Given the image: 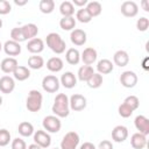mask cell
I'll list each match as a JSON object with an SVG mask.
<instances>
[{
    "mask_svg": "<svg viewBox=\"0 0 149 149\" xmlns=\"http://www.w3.org/2000/svg\"><path fill=\"white\" fill-rule=\"evenodd\" d=\"M59 83L65 87V88H72L77 85V78L74 76L73 72L71 71H68V72H64L61 77V80Z\"/></svg>",
    "mask_w": 149,
    "mask_h": 149,
    "instance_id": "19",
    "label": "cell"
},
{
    "mask_svg": "<svg viewBox=\"0 0 149 149\" xmlns=\"http://www.w3.org/2000/svg\"><path fill=\"white\" fill-rule=\"evenodd\" d=\"M12 149H27V144L26 142L20 139V137H16L12 141V146H10Z\"/></svg>",
    "mask_w": 149,
    "mask_h": 149,
    "instance_id": "42",
    "label": "cell"
},
{
    "mask_svg": "<svg viewBox=\"0 0 149 149\" xmlns=\"http://www.w3.org/2000/svg\"><path fill=\"white\" fill-rule=\"evenodd\" d=\"M27 149H42L40 146H37L36 143H31V144H29L28 146V148Z\"/></svg>",
    "mask_w": 149,
    "mask_h": 149,
    "instance_id": "48",
    "label": "cell"
},
{
    "mask_svg": "<svg viewBox=\"0 0 149 149\" xmlns=\"http://www.w3.org/2000/svg\"><path fill=\"white\" fill-rule=\"evenodd\" d=\"M134 125L135 128L139 130V133L146 136L149 134V119L146 118L144 115H137L134 120Z\"/></svg>",
    "mask_w": 149,
    "mask_h": 149,
    "instance_id": "14",
    "label": "cell"
},
{
    "mask_svg": "<svg viewBox=\"0 0 149 149\" xmlns=\"http://www.w3.org/2000/svg\"><path fill=\"white\" fill-rule=\"evenodd\" d=\"M97 149H113V144H112V142L108 141V140H102V141L99 143V146H98Z\"/></svg>",
    "mask_w": 149,
    "mask_h": 149,
    "instance_id": "43",
    "label": "cell"
},
{
    "mask_svg": "<svg viewBox=\"0 0 149 149\" xmlns=\"http://www.w3.org/2000/svg\"><path fill=\"white\" fill-rule=\"evenodd\" d=\"M59 79L54 74H48L42 79V88L48 93H55L59 88Z\"/></svg>",
    "mask_w": 149,
    "mask_h": 149,
    "instance_id": "6",
    "label": "cell"
},
{
    "mask_svg": "<svg viewBox=\"0 0 149 149\" xmlns=\"http://www.w3.org/2000/svg\"><path fill=\"white\" fill-rule=\"evenodd\" d=\"M14 3L16 6H24L27 3V0H14Z\"/></svg>",
    "mask_w": 149,
    "mask_h": 149,
    "instance_id": "47",
    "label": "cell"
},
{
    "mask_svg": "<svg viewBox=\"0 0 149 149\" xmlns=\"http://www.w3.org/2000/svg\"><path fill=\"white\" fill-rule=\"evenodd\" d=\"M2 50V44H1V42H0V51Z\"/></svg>",
    "mask_w": 149,
    "mask_h": 149,
    "instance_id": "51",
    "label": "cell"
},
{
    "mask_svg": "<svg viewBox=\"0 0 149 149\" xmlns=\"http://www.w3.org/2000/svg\"><path fill=\"white\" fill-rule=\"evenodd\" d=\"M79 135L76 132H68L61 142V149H77L79 144Z\"/></svg>",
    "mask_w": 149,
    "mask_h": 149,
    "instance_id": "4",
    "label": "cell"
},
{
    "mask_svg": "<svg viewBox=\"0 0 149 149\" xmlns=\"http://www.w3.org/2000/svg\"><path fill=\"white\" fill-rule=\"evenodd\" d=\"M15 88V81L9 76H2L0 78V92L5 94H9Z\"/></svg>",
    "mask_w": 149,
    "mask_h": 149,
    "instance_id": "15",
    "label": "cell"
},
{
    "mask_svg": "<svg viewBox=\"0 0 149 149\" xmlns=\"http://www.w3.org/2000/svg\"><path fill=\"white\" fill-rule=\"evenodd\" d=\"M43 128L47 130V133H58L62 127V122L59 118L56 115H48L43 119Z\"/></svg>",
    "mask_w": 149,
    "mask_h": 149,
    "instance_id": "5",
    "label": "cell"
},
{
    "mask_svg": "<svg viewBox=\"0 0 149 149\" xmlns=\"http://www.w3.org/2000/svg\"><path fill=\"white\" fill-rule=\"evenodd\" d=\"M2 49L5 51L6 55L8 56H17L21 54V45L20 43L15 42V41H12V40H8L5 42V44L2 45Z\"/></svg>",
    "mask_w": 149,
    "mask_h": 149,
    "instance_id": "13",
    "label": "cell"
},
{
    "mask_svg": "<svg viewBox=\"0 0 149 149\" xmlns=\"http://www.w3.org/2000/svg\"><path fill=\"white\" fill-rule=\"evenodd\" d=\"M148 27H149V20H148L147 17L142 16V17H140V19L136 21V28H137V30H140V31H146V30L148 29Z\"/></svg>",
    "mask_w": 149,
    "mask_h": 149,
    "instance_id": "40",
    "label": "cell"
},
{
    "mask_svg": "<svg viewBox=\"0 0 149 149\" xmlns=\"http://www.w3.org/2000/svg\"><path fill=\"white\" fill-rule=\"evenodd\" d=\"M38 8L43 14H50L55 9L54 0H41L38 3Z\"/></svg>",
    "mask_w": 149,
    "mask_h": 149,
    "instance_id": "33",
    "label": "cell"
},
{
    "mask_svg": "<svg viewBox=\"0 0 149 149\" xmlns=\"http://www.w3.org/2000/svg\"><path fill=\"white\" fill-rule=\"evenodd\" d=\"M43 102V95L37 90H30L27 97L26 107L29 112H38L42 107Z\"/></svg>",
    "mask_w": 149,
    "mask_h": 149,
    "instance_id": "3",
    "label": "cell"
},
{
    "mask_svg": "<svg viewBox=\"0 0 149 149\" xmlns=\"http://www.w3.org/2000/svg\"><path fill=\"white\" fill-rule=\"evenodd\" d=\"M94 73V70H93V68L91 66V65H83V66H80L79 69H78V73H77V76H78V79L79 80H81V81H87L90 78H91V76Z\"/></svg>",
    "mask_w": 149,
    "mask_h": 149,
    "instance_id": "27",
    "label": "cell"
},
{
    "mask_svg": "<svg viewBox=\"0 0 149 149\" xmlns=\"http://www.w3.org/2000/svg\"><path fill=\"white\" fill-rule=\"evenodd\" d=\"M45 42H47V45L49 47V49L51 51H54L55 54L61 55V54H63L65 51L66 43L62 38V36L59 34H57V33H49L47 35Z\"/></svg>",
    "mask_w": 149,
    "mask_h": 149,
    "instance_id": "2",
    "label": "cell"
},
{
    "mask_svg": "<svg viewBox=\"0 0 149 149\" xmlns=\"http://www.w3.org/2000/svg\"><path fill=\"white\" fill-rule=\"evenodd\" d=\"M113 68H114V64L112 63V61H109V59H107V58H102V59H100V61L97 63L98 73H100L101 76H102V74L111 73V72L113 71Z\"/></svg>",
    "mask_w": 149,
    "mask_h": 149,
    "instance_id": "23",
    "label": "cell"
},
{
    "mask_svg": "<svg viewBox=\"0 0 149 149\" xmlns=\"http://www.w3.org/2000/svg\"><path fill=\"white\" fill-rule=\"evenodd\" d=\"M59 27L63 30H73L76 27V19L73 16H63L59 20Z\"/></svg>",
    "mask_w": 149,
    "mask_h": 149,
    "instance_id": "30",
    "label": "cell"
},
{
    "mask_svg": "<svg viewBox=\"0 0 149 149\" xmlns=\"http://www.w3.org/2000/svg\"><path fill=\"white\" fill-rule=\"evenodd\" d=\"M141 6L143 7V10L144 12H149V2H148V0H142Z\"/></svg>",
    "mask_w": 149,
    "mask_h": 149,
    "instance_id": "46",
    "label": "cell"
},
{
    "mask_svg": "<svg viewBox=\"0 0 149 149\" xmlns=\"http://www.w3.org/2000/svg\"><path fill=\"white\" fill-rule=\"evenodd\" d=\"M52 149H59V148H52Z\"/></svg>",
    "mask_w": 149,
    "mask_h": 149,
    "instance_id": "52",
    "label": "cell"
},
{
    "mask_svg": "<svg viewBox=\"0 0 149 149\" xmlns=\"http://www.w3.org/2000/svg\"><path fill=\"white\" fill-rule=\"evenodd\" d=\"M17 132H19V134L21 136L28 137V136H30V135L34 134V126L30 122H28V121H23V122H21L19 125Z\"/></svg>",
    "mask_w": 149,
    "mask_h": 149,
    "instance_id": "29",
    "label": "cell"
},
{
    "mask_svg": "<svg viewBox=\"0 0 149 149\" xmlns=\"http://www.w3.org/2000/svg\"><path fill=\"white\" fill-rule=\"evenodd\" d=\"M113 62L115 65L123 68L129 63V56L127 54V51L125 50H118L114 55H113Z\"/></svg>",
    "mask_w": 149,
    "mask_h": 149,
    "instance_id": "22",
    "label": "cell"
},
{
    "mask_svg": "<svg viewBox=\"0 0 149 149\" xmlns=\"http://www.w3.org/2000/svg\"><path fill=\"white\" fill-rule=\"evenodd\" d=\"M51 111L57 118H66L70 114L69 98L65 93H59L56 95Z\"/></svg>",
    "mask_w": 149,
    "mask_h": 149,
    "instance_id": "1",
    "label": "cell"
},
{
    "mask_svg": "<svg viewBox=\"0 0 149 149\" xmlns=\"http://www.w3.org/2000/svg\"><path fill=\"white\" fill-rule=\"evenodd\" d=\"M130 144L134 149H143L147 146V136L141 133H135L130 137Z\"/></svg>",
    "mask_w": 149,
    "mask_h": 149,
    "instance_id": "20",
    "label": "cell"
},
{
    "mask_svg": "<svg viewBox=\"0 0 149 149\" xmlns=\"http://www.w3.org/2000/svg\"><path fill=\"white\" fill-rule=\"evenodd\" d=\"M70 40L74 45H84L87 40V35L83 29H73L70 34Z\"/></svg>",
    "mask_w": 149,
    "mask_h": 149,
    "instance_id": "16",
    "label": "cell"
},
{
    "mask_svg": "<svg viewBox=\"0 0 149 149\" xmlns=\"http://www.w3.org/2000/svg\"><path fill=\"white\" fill-rule=\"evenodd\" d=\"M79 149H97V148H95V146H94L93 143H91V142H84V143L80 146Z\"/></svg>",
    "mask_w": 149,
    "mask_h": 149,
    "instance_id": "45",
    "label": "cell"
},
{
    "mask_svg": "<svg viewBox=\"0 0 149 149\" xmlns=\"http://www.w3.org/2000/svg\"><path fill=\"white\" fill-rule=\"evenodd\" d=\"M43 65H44V59L42 56L34 55L28 58V68H30L33 70H40L43 68Z\"/></svg>",
    "mask_w": 149,
    "mask_h": 149,
    "instance_id": "31",
    "label": "cell"
},
{
    "mask_svg": "<svg viewBox=\"0 0 149 149\" xmlns=\"http://www.w3.org/2000/svg\"><path fill=\"white\" fill-rule=\"evenodd\" d=\"M121 13L126 17H134L139 13V6L135 1H125L121 5Z\"/></svg>",
    "mask_w": 149,
    "mask_h": 149,
    "instance_id": "10",
    "label": "cell"
},
{
    "mask_svg": "<svg viewBox=\"0 0 149 149\" xmlns=\"http://www.w3.org/2000/svg\"><path fill=\"white\" fill-rule=\"evenodd\" d=\"M120 83L126 88H132L137 84V74L134 71H123L120 76Z\"/></svg>",
    "mask_w": 149,
    "mask_h": 149,
    "instance_id": "8",
    "label": "cell"
},
{
    "mask_svg": "<svg viewBox=\"0 0 149 149\" xmlns=\"http://www.w3.org/2000/svg\"><path fill=\"white\" fill-rule=\"evenodd\" d=\"M86 10L88 12V14L91 15V17H95L98 15H100L101 10H102V6L99 1H91V2H87L86 5Z\"/></svg>",
    "mask_w": 149,
    "mask_h": 149,
    "instance_id": "28",
    "label": "cell"
},
{
    "mask_svg": "<svg viewBox=\"0 0 149 149\" xmlns=\"http://www.w3.org/2000/svg\"><path fill=\"white\" fill-rule=\"evenodd\" d=\"M12 10V5L7 0H0V15H6L10 13Z\"/></svg>",
    "mask_w": 149,
    "mask_h": 149,
    "instance_id": "41",
    "label": "cell"
},
{
    "mask_svg": "<svg viewBox=\"0 0 149 149\" xmlns=\"http://www.w3.org/2000/svg\"><path fill=\"white\" fill-rule=\"evenodd\" d=\"M102 81H104L102 76L100 73H98V72H94L86 83H87L88 87H91V88H98V87H100L102 85Z\"/></svg>",
    "mask_w": 149,
    "mask_h": 149,
    "instance_id": "34",
    "label": "cell"
},
{
    "mask_svg": "<svg viewBox=\"0 0 149 149\" xmlns=\"http://www.w3.org/2000/svg\"><path fill=\"white\" fill-rule=\"evenodd\" d=\"M10 40L12 41H15L17 43H21L23 41H26L23 34H22V30H21V27H15L10 30Z\"/></svg>",
    "mask_w": 149,
    "mask_h": 149,
    "instance_id": "36",
    "label": "cell"
},
{
    "mask_svg": "<svg viewBox=\"0 0 149 149\" xmlns=\"http://www.w3.org/2000/svg\"><path fill=\"white\" fill-rule=\"evenodd\" d=\"M87 0H73L72 1V5L73 6H78V7H83L84 8V6H86L87 5Z\"/></svg>",
    "mask_w": 149,
    "mask_h": 149,
    "instance_id": "44",
    "label": "cell"
},
{
    "mask_svg": "<svg viewBox=\"0 0 149 149\" xmlns=\"http://www.w3.org/2000/svg\"><path fill=\"white\" fill-rule=\"evenodd\" d=\"M13 76L16 80L19 81H23L26 79H28L30 77V70L27 66H22V65H17V68L14 70Z\"/></svg>",
    "mask_w": 149,
    "mask_h": 149,
    "instance_id": "26",
    "label": "cell"
},
{
    "mask_svg": "<svg viewBox=\"0 0 149 149\" xmlns=\"http://www.w3.org/2000/svg\"><path fill=\"white\" fill-rule=\"evenodd\" d=\"M97 58H98V52H97V50H95L94 48H91V47L85 48L84 51H83L81 55H80V59L83 61V63H84L85 65H91V64H93V63L97 61Z\"/></svg>",
    "mask_w": 149,
    "mask_h": 149,
    "instance_id": "12",
    "label": "cell"
},
{
    "mask_svg": "<svg viewBox=\"0 0 149 149\" xmlns=\"http://www.w3.org/2000/svg\"><path fill=\"white\" fill-rule=\"evenodd\" d=\"M76 19H77L80 23H88V22H91V20H92L91 15L88 14V12L86 10L85 7L77 10V13H76Z\"/></svg>",
    "mask_w": 149,
    "mask_h": 149,
    "instance_id": "35",
    "label": "cell"
},
{
    "mask_svg": "<svg viewBox=\"0 0 149 149\" xmlns=\"http://www.w3.org/2000/svg\"><path fill=\"white\" fill-rule=\"evenodd\" d=\"M19 63L16 61V58L14 57H6L2 59L1 64H0V68H1V71L5 72V73H13L14 70L17 68Z\"/></svg>",
    "mask_w": 149,
    "mask_h": 149,
    "instance_id": "17",
    "label": "cell"
},
{
    "mask_svg": "<svg viewBox=\"0 0 149 149\" xmlns=\"http://www.w3.org/2000/svg\"><path fill=\"white\" fill-rule=\"evenodd\" d=\"M1 105H2V97L0 95V106H1Z\"/></svg>",
    "mask_w": 149,
    "mask_h": 149,
    "instance_id": "49",
    "label": "cell"
},
{
    "mask_svg": "<svg viewBox=\"0 0 149 149\" xmlns=\"http://www.w3.org/2000/svg\"><path fill=\"white\" fill-rule=\"evenodd\" d=\"M59 12L63 16H73L74 14V6L71 1H63L59 5Z\"/></svg>",
    "mask_w": 149,
    "mask_h": 149,
    "instance_id": "32",
    "label": "cell"
},
{
    "mask_svg": "<svg viewBox=\"0 0 149 149\" xmlns=\"http://www.w3.org/2000/svg\"><path fill=\"white\" fill-rule=\"evenodd\" d=\"M34 143L40 146L42 149L48 148L51 144V136L45 130H36L34 132Z\"/></svg>",
    "mask_w": 149,
    "mask_h": 149,
    "instance_id": "9",
    "label": "cell"
},
{
    "mask_svg": "<svg viewBox=\"0 0 149 149\" xmlns=\"http://www.w3.org/2000/svg\"><path fill=\"white\" fill-rule=\"evenodd\" d=\"M123 104L127 105V106H128L129 108H132L133 111H135V109H137L139 106H140V100H139V98H137L136 95H128V97L123 100Z\"/></svg>",
    "mask_w": 149,
    "mask_h": 149,
    "instance_id": "37",
    "label": "cell"
},
{
    "mask_svg": "<svg viewBox=\"0 0 149 149\" xmlns=\"http://www.w3.org/2000/svg\"><path fill=\"white\" fill-rule=\"evenodd\" d=\"M64 66L62 58L59 57H51L47 61V69L51 72H59Z\"/></svg>",
    "mask_w": 149,
    "mask_h": 149,
    "instance_id": "25",
    "label": "cell"
},
{
    "mask_svg": "<svg viewBox=\"0 0 149 149\" xmlns=\"http://www.w3.org/2000/svg\"><path fill=\"white\" fill-rule=\"evenodd\" d=\"M128 137V129L127 127L125 126H115L112 130V140L114 142H118V143H121L123 141H126Z\"/></svg>",
    "mask_w": 149,
    "mask_h": 149,
    "instance_id": "11",
    "label": "cell"
},
{
    "mask_svg": "<svg viewBox=\"0 0 149 149\" xmlns=\"http://www.w3.org/2000/svg\"><path fill=\"white\" fill-rule=\"evenodd\" d=\"M1 27H2V20L0 19V29H1Z\"/></svg>",
    "mask_w": 149,
    "mask_h": 149,
    "instance_id": "50",
    "label": "cell"
},
{
    "mask_svg": "<svg viewBox=\"0 0 149 149\" xmlns=\"http://www.w3.org/2000/svg\"><path fill=\"white\" fill-rule=\"evenodd\" d=\"M118 112H119V115L120 116H122V118H129L132 114H133V109L132 108H129L127 105H125L123 102L119 106V108H118Z\"/></svg>",
    "mask_w": 149,
    "mask_h": 149,
    "instance_id": "39",
    "label": "cell"
},
{
    "mask_svg": "<svg viewBox=\"0 0 149 149\" xmlns=\"http://www.w3.org/2000/svg\"><path fill=\"white\" fill-rule=\"evenodd\" d=\"M65 59L70 65H77L80 62V52L76 48H70L65 52Z\"/></svg>",
    "mask_w": 149,
    "mask_h": 149,
    "instance_id": "24",
    "label": "cell"
},
{
    "mask_svg": "<svg viewBox=\"0 0 149 149\" xmlns=\"http://www.w3.org/2000/svg\"><path fill=\"white\" fill-rule=\"evenodd\" d=\"M21 30H22V34L27 40H33L36 37L37 33H38V28L35 23H27V24H23L21 27Z\"/></svg>",
    "mask_w": 149,
    "mask_h": 149,
    "instance_id": "21",
    "label": "cell"
},
{
    "mask_svg": "<svg viewBox=\"0 0 149 149\" xmlns=\"http://www.w3.org/2000/svg\"><path fill=\"white\" fill-rule=\"evenodd\" d=\"M44 49V42L43 40L38 38V37H35L33 40H29L28 43H27V50L31 54H40L42 52Z\"/></svg>",
    "mask_w": 149,
    "mask_h": 149,
    "instance_id": "18",
    "label": "cell"
},
{
    "mask_svg": "<svg viewBox=\"0 0 149 149\" xmlns=\"http://www.w3.org/2000/svg\"><path fill=\"white\" fill-rule=\"evenodd\" d=\"M10 142V133L6 128L0 129V147H6Z\"/></svg>",
    "mask_w": 149,
    "mask_h": 149,
    "instance_id": "38",
    "label": "cell"
},
{
    "mask_svg": "<svg viewBox=\"0 0 149 149\" xmlns=\"http://www.w3.org/2000/svg\"><path fill=\"white\" fill-rule=\"evenodd\" d=\"M87 105V101H86V98L79 93H76V94H72L69 99V107L70 109L74 111V112H80L83 111Z\"/></svg>",
    "mask_w": 149,
    "mask_h": 149,
    "instance_id": "7",
    "label": "cell"
}]
</instances>
